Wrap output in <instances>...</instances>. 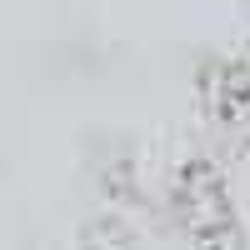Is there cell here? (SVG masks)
<instances>
[{
    "mask_svg": "<svg viewBox=\"0 0 250 250\" xmlns=\"http://www.w3.org/2000/svg\"><path fill=\"white\" fill-rule=\"evenodd\" d=\"M170 210L180 235L195 250H245V230L230 200V185L220 180L210 160H185L170 180Z\"/></svg>",
    "mask_w": 250,
    "mask_h": 250,
    "instance_id": "obj_1",
    "label": "cell"
},
{
    "mask_svg": "<svg viewBox=\"0 0 250 250\" xmlns=\"http://www.w3.org/2000/svg\"><path fill=\"white\" fill-rule=\"evenodd\" d=\"M85 250H135V230L120 215H100L85 225Z\"/></svg>",
    "mask_w": 250,
    "mask_h": 250,
    "instance_id": "obj_2",
    "label": "cell"
}]
</instances>
